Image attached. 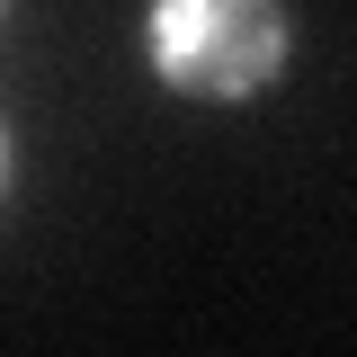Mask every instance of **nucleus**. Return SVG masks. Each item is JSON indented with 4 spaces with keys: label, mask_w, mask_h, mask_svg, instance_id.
I'll list each match as a JSON object with an SVG mask.
<instances>
[{
    "label": "nucleus",
    "mask_w": 357,
    "mask_h": 357,
    "mask_svg": "<svg viewBox=\"0 0 357 357\" xmlns=\"http://www.w3.org/2000/svg\"><path fill=\"white\" fill-rule=\"evenodd\" d=\"M152 72L178 98H259L286 72V9L277 0H152L143 18Z\"/></svg>",
    "instance_id": "1"
},
{
    "label": "nucleus",
    "mask_w": 357,
    "mask_h": 357,
    "mask_svg": "<svg viewBox=\"0 0 357 357\" xmlns=\"http://www.w3.org/2000/svg\"><path fill=\"white\" fill-rule=\"evenodd\" d=\"M0 170H9V134H0Z\"/></svg>",
    "instance_id": "2"
},
{
    "label": "nucleus",
    "mask_w": 357,
    "mask_h": 357,
    "mask_svg": "<svg viewBox=\"0 0 357 357\" xmlns=\"http://www.w3.org/2000/svg\"><path fill=\"white\" fill-rule=\"evenodd\" d=\"M0 9H9V0H0Z\"/></svg>",
    "instance_id": "3"
}]
</instances>
